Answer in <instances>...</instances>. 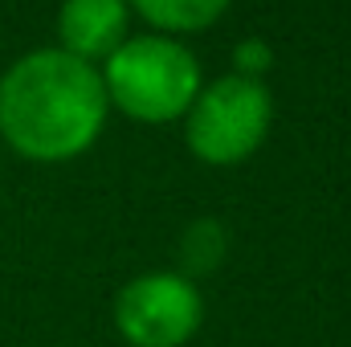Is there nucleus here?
<instances>
[{
  "mask_svg": "<svg viewBox=\"0 0 351 347\" xmlns=\"http://www.w3.org/2000/svg\"><path fill=\"white\" fill-rule=\"evenodd\" d=\"M106 86L82 58L41 49L0 78V135L29 160H70L98 139Z\"/></svg>",
  "mask_w": 351,
  "mask_h": 347,
  "instance_id": "nucleus-1",
  "label": "nucleus"
},
{
  "mask_svg": "<svg viewBox=\"0 0 351 347\" xmlns=\"http://www.w3.org/2000/svg\"><path fill=\"white\" fill-rule=\"evenodd\" d=\"M200 70L184 45L168 37H139L110 53L106 94L143 123H168L192 106Z\"/></svg>",
  "mask_w": 351,
  "mask_h": 347,
  "instance_id": "nucleus-2",
  "label": "nucleus"
},
{
  "mask_svg": "<svg viewBox=\"0 0 351 347\" xmlns=\"http://www.w3.org/2000/svg\"><path fill=\"white\" fill-rule=\"evenodd\" d=\"M269 131V90L258 78H217L188 115V147L204 164H241Z\"/></svg>",
  "mask_w": 351,
  "mask_h": 347,
  "instance_id": "nucleus-3",
  "label": "nucleus"
},
{
  "mask_svg": "<svg viewBox=\"0 0 351 347\" xmlns=\"http://www.w3.org/2000/svg\"><path fill=\"white\" fill-rule=\"evenodd\" d=\"M204 323L200 290L172 270L131 278L114 298V327L131 347H184Z\"/></svg>",
  "mask_w": 351,
  "mask_h": 347,
  "instance_id": "nucleus-4",
  "label": "nucleus"
},
{
  "mask_svg": "<svg viewBox=\"0 0 351 347\" xmlns=\"http://www.w3.org/2000/svg\"><path fill=\"white\" fill-rule=\"evenodd\" d=\"M123 25H127L123 0H66L62 4V21H58L66 53H74L82 62L114 53L119 37H123Z\"/></svg>",
  "mask_w": 351,
  "mask_h": 347,
  "instance_id": "nucleus-5",
  "label": "nucleus"
},
{
  "mask_svg": "<svg viewBox=\"0 0 351 347\" xmlns=\"http://www.w3.org/2000/svg\"><path fill=\"white\" fill-rule=\"evenodd\" d=\"M229 0H135V8L164 29H200L225 12Z\"/></svg>",
  "mask_w": 351,
  "mask_h": 347,
  "instance_id": "nucleus-6",
  "label": "nucleus"
},
{
  "mask_svg": "<svg viewBox=\"0 0 351 347\" xmlns=\"http://www.w3.org/2000/svg\"><path fill=\"white\" fill-rule=\"evenodd\" d=\"M180 254H184V265H188L192 274L217 270L221 258H225V229H221L217 221H196V225L184 233Z\"/></svg>",
  "mask_w": 351,
  "mask_h": 347,
  "instance_id": "nucleus-7",
  "label": "nucleus"
},
{
  "mask_svg": "<svg viewBox=\"0 0 351 347\" xmlns=\"http://www.w3.org/2000/svg\"><path fill=\"white\" fill-rule=\"evenodd\" d=\"M233 62H237V74L241 78H258L265 66H269V49H265V41L250 37V41H241L233 49Z\"/></svg>",
  "mask_w": 351,
  "mask_h": 347,
  "instance_id": "nucleus-8",
  "label": "nucleus"
}]
</instances>
